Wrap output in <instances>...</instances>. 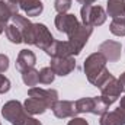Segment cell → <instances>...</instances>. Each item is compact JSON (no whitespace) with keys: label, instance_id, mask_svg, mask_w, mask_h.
<instances>
[{"label":"cell","instance_id":"obj_1","mask_svg":"<svg viewBox=\"0 0 125 125\" xmlns=\"http://www.w3.org/2000/svg\"><path fill=\"white\" fill-rule=\"evenodd\" d=\"M106 62L108 60L97 51L90 54L83 64V68H84V73H86V77L89 80V83H92L96 87H100L106 79L111 76L109 70L106 68Z\"/></svg>","mask_w":125,"mask_h":125},{"label":"cell","instance_id":"obj_2","mask_svg":"<svg viewBox=\"0 0 125 125\" xmlns=\"http://www.w3.org/2000/svg\"><path fill=\"white\" fill-rule=\"evenodd\" d=\"M1 115L12 125H23L29 118V114L25 111L23 105L18 100H10L4 103L1 108Z\"/></svg>","mask_w":125,"mask_h":125},{"label":"cell","instance_id":"obj_3","mask_svg":"<svg viewBox=\"0 0 125 125\" xmlns=\"http://www.w3.org/2000/svg\"><path fill=\"white\" fill-rule=\"evenodd\" d=\"M77 114H93V115H103L108 112L109 105L102 99V96L97 97H82L76 102Z\"/></svg>","mask_w":125,"mask_h":125},{"label":"cell","instance_id":"obj_4","mask_svg":"<svg viewBox=\"0 0 125 125\" xmlns=\"http://www.w3.org/2000/svg\"><path fill=\"white\" fill-rule=\"evenodd\" d=\"M80 16H82V23L89 25L92 28L103 25L106 21V12L103 10V7L94 4L83 6L80 10Z\"/></svg>","mask_w":125,"mask_h":125},{"label":"cell","instance_id":"obj_5","mask_svg":"<svg viewBox=\"0 0 125 125\" xmlns=\"http://www.w3.org/2000/svg\"><path fill=\"white\" fill-rule=\"evenodd\" d=\"M92 32H93V28H92V26L82 23L77 31L74 32L71 36H68V41H67V42H68V45H70V50H71L73 57H74V55H79V54L82 52V50H83V47L86 45V42H87L89 36L92 35Z\"/></svg>","mask_w":125,"mask_h":125},{"label":"cell","instance_id":"obj_6","mask_svg":"<svg viewBox=\"0 0 125 125\" xmlns=\"http://www.w3.org/2000/svg\"><path fill=\"white\" fill-rule=\"evenodd\" d=\"M100 92H102V99L111 106L114 102H116L119 97H121V93H122V89H121V84L118 82V79H115L112 74L106 79V82L99 87Z\"/></svg>","mask_w":125,"mask_h":125},{"label":"cell","instance_id":"obj_7","mask_svg":"<svg viewBox=\"0 0 125 125\" xmlns=\"http://www.w3.org/2000/svg\"><path fill=\"white\" fill-rule=\"evenodd\" d=\"M54 41H55L54 36L51 35V32L48 31V28L45 25H42V23H33L31 45H35V47L41 48L42 51H45Z\"/></svg>","mask_w":125,"mask_h":125},{"label":"cell","instance_id":"obj_8","mask_svg":"<svg viewBox=\"0 0 125 125\" xmlns=\"http://www.w3.org/2000/svg\"><path fill=\"white\" fill-rule=\"evenodd\" d=\"M80 25L82 23L77 21V18L70 13H58V16L55 18V28L60 32H64L67 36H71L80 28Z\"/></svg>","mask_w":125,"mask_h":125},{"label":"cell","instance_id":"obj_9","mask_svg":"<svg viewBox=\"0 0 125 125\" xmlns=\"http://www.w3.org/2000/svg\"><path fill=\"white\" fill-rule=\"evenodd\" d=\"M29 97H33L39 102H42L47 109H52V106L58 100V92L54 89H39V87H31L28 92Z\"/></svg>","mask_w":125,"mask_h":125},{"label":"cell","instance_id":"obj_10","mask_svg":"<svg viewBox=\"0 0 125 125\" xmlns=\"http://www.w3.org/2000/svg\"><path fill=\"white\" fill-rule=\"evenodd\" d=\"M50 67L55 73V76H68L76 68L74 57H61V58H51Z\"/></svg>","mask_w":125,"mask_h":125},{"label":"cell","instance_id":"obj_11","mask_svg":"<svg viewBox=\"0 0 125 125\" xmlns=\"http://www.w3.org/2000/svg\"><path fill=\"white\" fill-rule=\"evenodd\" d=\"M121 51H122V47H121V42H116V41H105L99 45V52L108 60V61H118L121 58Z\"/></svg>","mask_w":125,"mask_h":125},{"label":"cell","instance_id":"obj_12","mask_svg":"<svg viewBox=\"0 0 125 125\" xmlns=\"http://www.w3.org/2000/svg\"><path fill=\"white\" fill-rule=\"evenodd\" d=\"M52 112L57 118L65 119V118H74L77 115L76 102L70 100H57V103L52 106Z\"/></svg>","mask_w":125,"mask_h":125},{"label":"cell","instance_id":"obj_13","mask_svg":"<svg viewBox=\"0 0 125 125\" xmlns=\"http://www.w3.org/2000/svg\"><path fill=\"white\" fill-rule=\"evenodd\" d=\"M45 52L51 57V58H61V57H73L71 54V50H70V45L67 41H54L47 50Z\"/></svg>","mask_w":125,"mask_h":125},{"label":"cell","instance_id":"obj_14","mask_svg":"<svg viewBox=\"0 0 125 125\" xmlns=\"http://www.w3.org/2000/svg\"><path fill=\"white\" fill-rule=\"evenodd\" d=\"M36 62V57L31 50H21V52L18 54L16 58V70H19L21 73H23L25 70L32 68Z\"/></svg>","mask_w":125,"mask_h":125},{"label":"cell","instance_id":"obj_15","mask_svg":"<svg viewBox=\"0 0 125 125\" xmlns=\"http://www.w3.org/2000/svg\"><path fill=\"white\" fill-rule=\"evenodd\" d=\"M100 125H125V112L118 108L100 116Z\"/></svg>","mask_w":125,"mask_h":125},{"label":"cell","instance_id":"obj_16","mask_svg":"<svg viewBox=\"0 0 125 125\" xmlns=\"http://www.w3.org/2000/svg\"><path fill=\"white\" fill-rule=\"evenodd\" d=\"M19 7L26 13V16H38L44 10L41 0H19Z\"/></svg>","mask_w":125,"mask_h":125},{"label":"cell","instance_id":"obj_17","mask_svg":"<svg viewBox=\"0 0 125 125\" xmlns=\"http://www.w3.org/2000/svg\"><path fill=\"white\" fill-rule=\"evenodd\" d=\"M106 10L112 19L125 18V0H108Z\"/></svg>","mask_w":125,"mask_h":125},{"label":"cell","instance_id":"obj_18","mask_svg":"<svg viewBox=\"0 0 125 125\" xmlns=\"http://www.w3.org/2000/svg\"><path fill=\"white\" fill-rule=\"evenodd\" d=\"M18 4L9 3L7 0H0V19L7 23L15 15H18Z\"/></svg>","mask_w":125,"mask_h":125},{"label":"cell","instance_id":"obj_19","mask_svg":"<svg viewBox=\"0 0 125 125\" xmlns=\"http://www.w3.org/2000/svg\"><path fill=\"white\" fill-rule=\"evenodd\" d=\"M23 108H25V111H26L29 115H41V114H44V112L47 111V106H45L42 102H39V100H36V99H33V97H28V99L25 100Z\"/></svg>","mask_w":125,"mask_h":125},{"label":"cell","instance_id":"obj_20","mask_svg":"<svg viewBox=\"0 0 125 125\" xmlns=\"http://www.w3.org/2000/svg\"><path fill=\"white\" fill-rule=\"evenodd\" d=\"M22 80H23V83H25L26 86H31V87L36 86V84L39 83V71H36L33 67L25 70V71L22 73Z\"/></svg>","mask_w":125,"mask_h":125},{"label":"cell","instance_id":"obj_21","mask_svg":"<svg viewBox=\"0 0 125 125\" xmlns=\"http://www.w3.org/2000/svg\"><path fill=\"white\" fill-rule=\"evenodd\" d=\"M6 36H7V39L12 42V44H21V42H23V38H22V33L21 31L12 23V25H7L6 26Z\"/></svg>","mask_w":125,"mask_h":125},{"label":"cell","instance_id":"obj_22","mask_svg":"<svg viewBox=\"0 0 125 125\" xmlns=\"http://www.w3.org/2000/svg\"><path fill=\"white\" fill-rule=\"evenodd\" d=\"M111 32L116 36H125V18H116L112 21L111 26H109Z\"/></svg>","mask_w":125,"mask_h":125},{"label":"cell","instance_id":"obj_23","mask_svg":"<svg viewBox=\"0 0 125 125\" xmlns=\"http://www.w3.org/2000/svg\"><path fill=\"white\" fill-rule=\"evenodd\" d=\"M54 77H55V73L52 71L51 67H44L39 71V83L42 84H51L54 82Z\"/></svg>","mask_w":125,"mask_h":125},{"label":"cell","instance_id":"obj_24","mask_svg":"<svg viewBox=\"0 0 125 125\" xmlns=\"http://www.w3.org/2000/svg\"><path fill=\"white\" fill-rule=\"evenodd\" d=\"M54 7L58 13H67L71 7V1L70 0H55L54 1Z\"/></svg>","mask_w":125,"mask_h":125},{"label":"cell","instance_id":"obj_25","mask_svg":"<svg viewBox=\"0 0 125 125\" xmlns=\"http://www.w3.org/2000/svg\"><path fill=\"white\" fill-rule=\"evenodd\" d=\"M9 90H10V80L6 76L0 74V94L7 93Z\"/></svg>","mask_w":125,"mask_h":125},{"label":"cell","instance_id":"obj_26","mask_svg":"<svg viewBox=\"0 0 125 125\" xmlns=\"http://www.w3.org/2000/svg\"><path fill=\"white\" fill-rule=\"evenodd\" d=\"M7 68H9V57L0 54V73H4Z\"/></svg>","mask_w":125,"mask_h":125},{"label":"cell","instance_id":"obj_27","mask_svg":"<svg viewBox=\"0 0 125 125\" xmlns=\"http://www.w3.org/2000/svg\"><path fill=\"white\" fill-rule=\"evenodd\" d=\"M67 125H89L87 124V121L86 119H83V118H71V121L68 122Z\"/></svg>","mask_w":125,"mask_h":125},{"label":"cell","instance_id":"obj_28","mask_svg":"<svg viewBox=\"0 0 125 125\" xmlns=\"http://www.w3.org/2000/svg\"><path fill=\"white\" fill-rule=\"evenodd\" d=\"M23 125H42V124H41L38 119H35V118H31V116H29V118L26 119V122H25Z\"/></svg>","mask_w":125,"mask_h":125},{"label":"cell","instance_id":"obj_29","mask_svg":"<svg viewBox=\"0 0 125 125\" xmlns=\"http://www.w3.org/2000/svg\"><path fill=\"white\" fill-rule=\"evenodd\" d=\"M118 82H119V84H121V89H122V92H125V71L121 74V77L118 79Z\"/></svg>","mask_w":125,"mask_h":125},{"label":"cell","instance_id":"obj_30","mask_svg":"<svg viewBox=\"0 0 125 125\" xmlns=\"http://www.w3.org/2000/svg\"><path fill=\"white\" fill-rule=\"evenodd\" d=\"M79 3H82L83 6H89V4H93L94 1H97V0H77Z\"/></svg>","mask_w":125,"mask_h":125},{"label":"cell","instance_id":"obj_31","mask_svg":"<svg viewBox=\"0 0 125 125\" xmlns=\"http://www.w3.org/2000/svg\"><path fill=\"white\" fill-rule=\"evenodd\" d=\"M6 26H7V25H6V22H3V21L0 19V33L6 31Z\"/></svg>","mask_w":125,"mask_h":125},{"label":"cell","instance_id":"obj_32","mask_svg":"<svg viewBox=\"0 0 125 125\" xmlns=\"http://www.w3.org/2000/svg\"><path fill=\"white\" fill-rule=\"evenodd\" d=\"M119 108H121V109H122V111L125 112V96H124V97H121V103H119Z\"/></svg>","mask_w":125,"mask_h":125},{"label":"cell","instance_id":"obj_33","mask_svg":"<svg viewBox=\"0 0 125 125\" xmlns=\"http://www.w3.org/2000/svg\"><path fill=\"white\" fill-rule=\"evenodd\" d=\"M9 3H13V4H18L19 6V0H7Z\"/></svg>","mask_w":125,"mask_h":125},{"label":"cell","instance_id":"obj_34","mask_svg":"<svg viewBox=\"0 0 125 125\" xmlns=\"http://www.w3.org/2000/svg\"><path fill=\"white\" fill-rule=\"evenodd\" d=\"M0 125H1V124H0Z\"/></svg>","mask_w":125,"mask_h":125}]
</instances>
